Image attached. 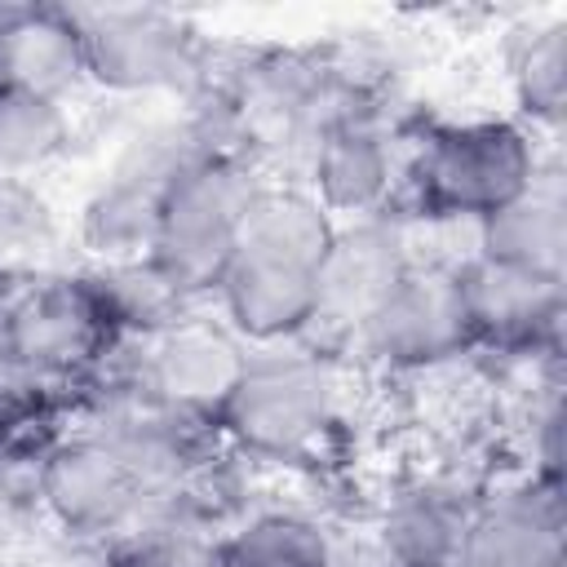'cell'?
Here are the masks:
<instances>
[{
    "label": "cell",
    "mask_w": 567,
    "mask_h": 567,
    "mask_svg": "<svg viewBox=\"0 0 567 567\" xmlns=\"http://www.w3.org/2000/svg\"><path fill=\"white\" fill-rule=\"evenodd\" d=\"M244 368H248V350L226 323L173 319L151 337L142 359V381L164 412L217 421Z\"/></svg>",
    "instance_id": "9"
},
{
    "label": "cell",
    "mask_w": 567,
    "mask_h": 567,
    "mask_svg": "<svg viewBox=\"0 0 567 567\" xmlns=\"http://www.w3.org/2000/svg\"><path fill=\"white\" fill-rule=\"evenodd\" d=\"M563 501L540 478L470 509L456 567H563Z\"/></svg>",
    "instance_id": "12"
},
{
    "label": "cell",
    "mask_w": 567,
    "mask_h": 567,
    "mask_svg": "<svg viewBox=\"0 0 567 567\" xmlns=\"http://www.w3.org/2000/svg\"><path fill=\"white\" fill-rule=\"evenodd\" d=\"M509 80L523 115L558 124L567 102V22L532 27L509 53Z\"/></svg>",
    "instance_id": "19"
},
{
    "label": "cell",
    "mask_w": 567,
    "mask_h": 567,
    "mask_svg": "<svg viewBox=\"0 0 567 567\" xmlns=\"http://www.w3.org/2000/svg\"><path fill=\"white\" fill-rule=\"evenodd\" d=\"M84 80L111 93H177L204 71L199 31L164 9H75Z\"/></svg>",
    "instance_id": "5"
},
{
    "label": "cell",
    "mask_w": 567,
    "mask_h": 567,
    "mask_svg": "<svg viewBox=\"0 0 567 567\" xmlns=\"http://www.w3.org/2000/svg\"><path fill=\"white\" fill-rule=\"evenodd\" d=\"M310 182L323 213L377 217L394 186V146L363 115H337L319 128L310 155Z\"/></svg>",
    "instance_id": "14"
},
{
    "label": "cell",
    "mask_w": 567,
    "mask_h": 567,
    "mask_svg": "<svg viewBox=\"0 0 567 567\" xmlns=\"http://www.w3.org/2000/svg\"><path fill=\"white\" fill-rule=\"evenodd\" d=\"M452 275H456V292H461V310L474 346L532 350L558 332V319H563L558 279H540L487 257H474Z\"/></svg>",
    "instance_id": "11"
},
{
    "label": "cell",
    "mask_w": 567,
    "mask_h": 567,
    "mask_svg": "<svg viewBox=\"0 0 567 567\" xmlns=\"http://www.w3.org/2000/svg\"><path fill=\"white\" fill-rule=\"evenodd\" d=\"M40 501L71 536H111L142 505V461L111 439H75L44 456Z\"/></svg>",
    "instance_id": "8"
},
{
    "label": "cell",
    "mask_w": 567,
    "mask_h": 567,
    "mask_svg": "<svg viewBox=\"0 0 567 567\" xmlns=\"http://www.w3.org/2000/svg\"><path fill=\"white\" fill-rule=\"evenodd\" d=\"M332 416L337 385L319 354L261 350L248 354V368L217 412V425L252 456L306 461L332 430Z\"/></svg>",
    "instance_id": "4"
},
{
    "label": "cell",
    "mask_w": 567,
    "mask_h": 567,
    "mask_svg": "<svg viewBox=\"0 0 567 567\" xmlns=\"http://www.w3.org/2000/svg\"><path fill=\"white\" fill-rule=\"evenodd\" d=\"M186 155L190 151L168 146V142H146L142 151L124 155L111 168V177L93 190V199L84 204V244L102 257L142 261L155 235L159 199Z\"/></svg>",
    "instance_id": "13"
},
{
    "label": "cell",
    "mask_w": 567,
    "mask_h": 567,
    "mask_svg": "<svg viewBox=\"0 0 567 567\" xmlns=\"http://www.w3.org/2000/svg\"><path fill=\"white\" fill-rule=\"evenodd\" d=\"M359 346L385 368H403V372L439 368L461 350H470L474 341L461 310L456 275L408 266L403 279L390 288V297L363 323Z\"/></svg>",
    "instance_id": "7"
},
{
    "label": "cell",
    "mask_w": 567,
    "mask_h": 567,
    "mask_svg": "<svg viewBox=\"0 0 567 567\" xmlns=\"http://www.w3.org/2000/svg\"><path fill=\"white\" fill-rule=\"evenodd\" d=\"M49 213L40 204V195L31 186H22V177H0V252H13L31 239H40Z\"/></svg>",
    "instance_id": "22"
},
{
    "label": "cell",
    "mask_w": 567,
    "mask_h": 567,
    "mask_svg": "<svg viewBox=\"0 0 567 567\" xmlns=\"http://www.w3.org/2000/svg\"><path fill=\"white\" fill-rule=\"evenodd\" d=\"M22 416H27V399H22V390L9 385V381H0V434H9L13 425H22Z\"/></svg>",
    "instance_id": "23"
},
{
    "label": "cell",
    "mask_w": 567,
    "mask_h": 567,
    "mask_svg": "<svg viewBox=\"0 0 567 567\" xmlns=\"http://www.w3.org/2000/svg\"><path fill=\"white\" fill-rule=\"evenodd\" d=\"M71 142V124L58 97L0 80V177L44 168Z\"/></svg>",
    "instance_id": "18"
},
{
    "label": "cell",
    "mask_w": 567,
    "mask_h": 567,
    "mask_svg": "<svg viewBox=\"0 0 567 567\" xmlns=\"http://www.w3.org/2000/svg\"><path fill=\"white\" fill-rule=\"evenodd\" d=\"M133 328L106 275L31 284L0 310V359L27 377H71L93 368Z\"/></svg>",
    "instance_id": "3"
},
{
    "label": "cell",
    "mask_w": 567,
    "mask_h": 567,
    "mask_svg": "<svg viewBox=\"0 0 567 567\" xmlns=\"http://www.w3.org/2000/svg\"><path fill=\"white\" fill-rule=\"evenodd\" d=\"M0 80L49 97L84 80L80 13L58 4H0Z\"/></svg>",
    "instance_id": "16"
},
{
    "label": "cell",
    "mask_w": 567,
    "mask_h": 567,
    "mask_svg": "<svg viewBox=\"0 0 567 567\" xmlns=\"http://www.w3.org/2000/svg\"><path fill=\"white\" fill-rule=\"evenodd\" d=\"M257 195L261 182L252 168L226 151H190L182 159L159 199L155 235L142 257L173 301L217 292Z\"/></svg>",
    "instance_id": "1"
},
{
    "label": "cell",
    "mask_w": 567,
    "mask_h": 567,
    "mask_svg": "<svg viewBox=\"0 0 567 567\" xmlns=\"http://www.w3.org/2000/svg\"><path fill=\"white\" fill-rule=\"evenodd\" d=\"M120 567H230V563H226V536L164 527L137 536L120 554Z\"/></svg>",
    "instance_id": "21"
},
{
    "label": "cell",
    "mask_w": 567,
    "mask_h": 567,
    "mask_svg": "<svg viewBox=\"0 0 567 567\" xmlns=\"http://www.w3.org/2000/svg\"><path fill=\"white\" fill-rule=\"evenodd\" d=\"M230 567H337L323 527L297 514H261L226 536Z\"/></svg>",
    "instance_id": "20"
},
{
    "label": "cell",
    "mask_w": 567,
    "mask_h": 567,
    "mask_svg": "<svg viewBox=\"0 0 567 567\" xmlns=\"http://www.w3.org/2000/svg\"><path fill=\"white\" fill-rule=\"evenodd\" d=\"M217 301L226 310V328L239 341L284 346L310 332L319 306V266L252 239H239Z\"/></svg>",
    "instance_id": "6"
},
{
    "label": "cell",
    "mask_w": 567,
    "mask_h": 567,
    "mask_svg": "<svg viewBox=\"0 0 567 567\" xmlns=\"http://www.w3.org/2000/svg\"><path fill=\"white\" fill-rule=\"evenodd\" d=\"M408 266L412 261L403 252V235L381 213L359 217L354 226H337V239L319 266V306L310 332H323L328 341H359L363 323Z\"/></svg>",
    "instance_id": "10"
},
{
    "label": "cell",
    "mask_w": 567,
    "mask_h": 567,
    "mask_svg": "<svg viewBox=\"0 0 567 567\" xmlns=\"http://www.w3.org/2000/svg\"><path fill=\"white\" fill-rule=\"evenodd\" d=\"M470 509L474 505H465L439 487L399 496L394 509L385 514V532H381L390 563L394 567H456Z\"/></svg>",
    "instance_id": "17"
},
{
    "label": "cell",
    "mask_w": 567,
    "mask_h": 567,
    "mask_svg": "<svg viewBox=\"0 0 567 567\" xmlns=\"http://www.w3.org/2000/svg\"><path fill=\"white\" fill-rule=\"evenodd\" d=\"M532 137L514 120L430 124L408 159V195L430 221H483L536 182Z\"/></svg>",
    "instance_id": "2"
},
{
    "label": "cell",
    "mask_w": 567,
    "mask_h": 567,
    "mask_svg": "<svg viewBox=\"0 0 567 567\" xmlns=\"http://www.w3.org/2000/svg\"><path fill=\"white\" fill-rule=\"evenodd\" d=\"M478 257L558 279L567 275V195L558 173H536V182L478 221Z\"/></svg>",
    "instance_id": "15"
}]
</instances>
